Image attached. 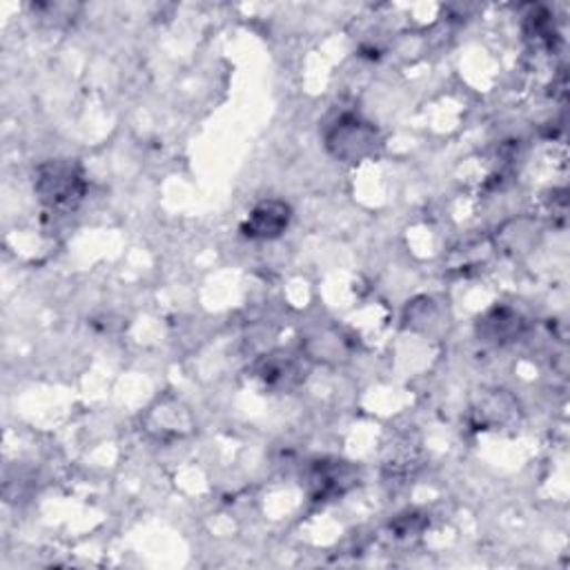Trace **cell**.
<instances>
[{
	"instance_id": "cell-2",
	"label": "cell",
	"mask_w": 570,
	"mask_h": 570,
	"mask_svg": "<svg viewBox=\"0 0 570 570\" xmlns=\"http://www.w3.org/2000/svg\"><path fill=\"white\" fill-rule=\"evenodd\" d=\"M377 145V132L370 123H364L357 116H344L333 132L328 134L330 152L348 163L362 161L364 156L373 154Z\"/></svg>"
},
{
	"instance_id": "cell-4",
	"label": "cell",
	"mask_w": 570,
	"mask_h": 570,
	"mask_svg": "<svg viewBox=\"0 0 570 570\" xmlns=\"http://www.w3.org/2000/svg\"><path fill=\"white\" fill-rule=\"evenodd\" d=\"M357 475L346 461H317L308 470V490L311 495L322 501V499H335L337 495H344L353 484Z\"/></svg>"
},
{
	"instance_id": "cell-1",
	"label": "cell",
	"mask_w": 570,
	"mask_h": 570,
	"mask_svg": "<svg viewBox=\"0 0 570 570\" xmlns=\"http://www.w3.org/2000/svg\"><path fill=\"white\" fill-rule=\"evenodd\" d=\"M34 190L50 210H74L85 192L88 181L83 167L70 159H52L39 165L34 174Z\"/></svg>"
},
{
	"instance_id": "cell-3",
	"label": "cell",
	"mask_w": 570,
	"mask_h": 570,
	"mask_svg": "<svg viewBox=\"0 0 570 570\" xmlns=\"http://www.w3.org/2000/svg\"><path fill=\"white\" fill-rule=\"evenodd\" d=\"M291 218H293V210L288 203L269 199V201L258 203L247 214V218L241 225V232H243V236L254 238V241H269L288 230Z\"/></svg>"
},
{
	"instance_id": "cell-5",
	"label": "cell",
	"mask_w": 570,
	"mask_h": 570,
	"mask_svg": "<svg viewBox=\"0 0 570 570\" xmlns=\"http://www.w3.org/2000/svg\"><path fill=\"white\" fill-rule=\"evenodd\" d=\"M256 375L267 384V386H293L302 379V370L297 366V362L291 355H265V359H261L256 364Z\"/></svg>"
}]
</instances>
